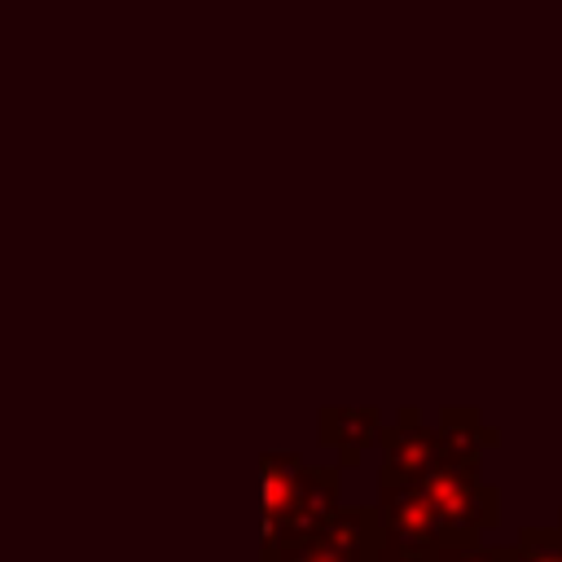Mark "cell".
<instances>
[{
  "instance_id": "obj_8",
  "label": "cell",
  "mask_w": 562,
  "mask_h": 562,
  "mask_svg": "<svg viewBox=\"0 0 562 562\" xmlns=\"http://www.w3.org/2000/svg\"><path fill=\"white\" fill-rule=\"evenodd\" d=\"M514 562H562V527H522Z\"/></svg>"
},
{
  "instance_id": "obj_5",
  "label": "cell",
  "mask_w": 562,
  "mask_h": 562,
  "mask_svg": "<svg viewBox=\"0 0 562 562\" xmlns=\"http://www.w3.org/2000/svg\"><path fill=\"white\" fill-rule=\"evenodd\" d=\"M378 443H382V474H395V479H422L443 461L439 426L426 422L417 408H400L386 422Z\"/></svg>"
},
{
  "instance_id": "obj_11",
  "label": "cell",
  "mask_w": 562,
  "mask_h": 562,
  "mask_svg": "<svg viewBox=\"0 0 562 562\" xmlns=\"http://www.w3.org/2000/svg\"><path fill=\"white\" fill-rule=\"evenodd\" d=\"M558 527H562V518H558Z\"/></svg>"
},
{
  "instance_id": "obj_7",
  "label": "cell",
  "mask_w": 562,
  "mask_h": 562,
  "mask_svg": "<svg viewBox=\"0 0 562 562\" xmlns=\"http://www.w3.org/2000/svg\"><path fill=\"white\" fill-rule=\"evenodd\" d=\"M435 426H439L443 461H457V465H479V457L501 443V430L487 426L479 408H443Z\"/></svg>"
},
{
  "instance_id": "obj_10",
  "label": "cell",
  "mask_w": 562,
  "mask_h": 562,
  "mask_svg": "<svg viewBox=\"0 0 562 562\" xmlns=\"http://www.w3.org/2000/svg\"><path fill=\"white\" fill-rule=\"evenodd\" d=\"M373 562H435V553H413V549H400L391 540L378 544V558Z\"/></svg>"
},
{
  "instance_id": "obj_6",
  "label": "cell",
  "mask_w": 562,
  "mask_h": 562,
  "mask_svg": "<svg viewBox=\"0 0 562 562\" xmlns=\"http://www.w3.org/2000/svg\"><path fill=\"white\" fill-rule=\"evenodd\" d=\"M316 430L325 448H338V465L351 470L364 457V448L382 439L386 413L382 408H321Z\"/></svg>"
},
{
  "instance_id": "obj_3",
  "label": "cell",
  "mask_w": 562,
  "mask_h": 562,
  "mask_svg": "<svg viewBox=\"0 0 562 562\" xmlns=\"http://www.w3.org/2000/svg\"><path fill=\"white\" fill-rule=\"evenodd\" d=\"M378 527H382V540L400 544V549H413V553H435L439 544H448V531H443V518L435 509V501L426 496V487L417 479H395V474H382L378 479Z\"/></svg>"
},
{
  "instance_id": "obj_4",
  "label": "cell",
  "mask_w": 562,
  "mask_h": 562,
  "mask_svg": "<svg viewBox=\"0 0 562 562\" xmlns=\"http://www.w3.org/2000/svg\"><path fill=\"white\" fill-rule=\"evenodd\" d=\"M378 544H382L378 509L373 505H351V509H338L316 536H307L303 544L285 549L272 562H373Z\"/></svg>"
},
{
  "instance_id": "obj_1",
  "label": "cell",
  "mask_w": 562,
  "mask_h": 562,
  "mask_svg": "<svg viewBox=\"0 0 562 562\" xmlns=\"http://www.w3.org/2000/svg\"><path fill=\"white\" fill-rule=\"evenodd\" d=\"M263 562L316 536L338 505L342 465H307L299 452H263Z\"/></svg>"
},
{
  "instance_id": "obj_2",
  "label": "cell",
  "mask_w": 562,
  "mask_h": 562,
  "mask_svg": "<svg viewBox=\"0 0 562 562\" xmlns=\"http://www.w3.org/2000/svg\"><path fill=\"white\" fill-rule=\"evenodd\" d=\"M417 483L435 501V509L443 518V531H448V544H474L487 527L501 522V492L479 479V465L439 461Z\"/></svg>"
},
{
  "instance_id": "obj_9",
  "label": "cell",
  "mask_w": 562,
  "mask_h": 562,
  "mask_svg": "<svg viewBox=\"0 0 562 562\" xmlns=\"http://www.w3.org/2000/svg\"><path fill=\"white\" fill-rule=\"evenodd\" d=\"M435 562H514V544L509 549H492V544H439Z\"/></svg>"
}]
</instances>
